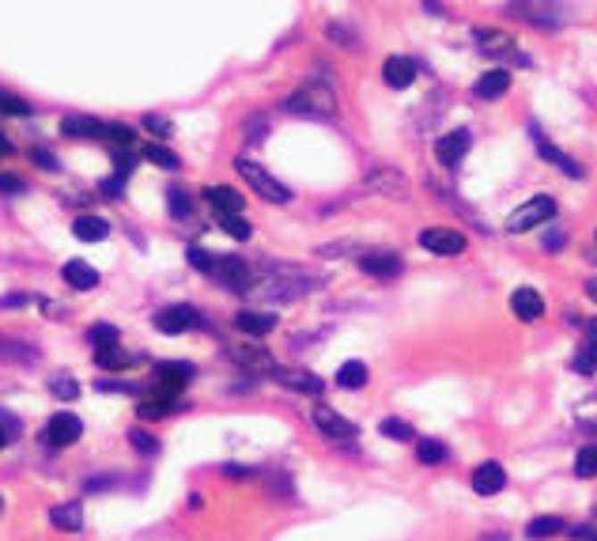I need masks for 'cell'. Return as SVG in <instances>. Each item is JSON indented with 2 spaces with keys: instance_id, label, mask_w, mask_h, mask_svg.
Wrapping results in <instances>:
<instances>
[{
  "instance_id": "6da1fadb",
  "label": "cell",
  "mask_w": 597,
  "mask_h": 541,
  "mask_svg": "<svg viewBox=\"0 0 597 541\" xmlns=\"http://www.w3.org/2000/svg\"><path fill=\"white\" fill-rule=\"evenodd\" d=\"M287 110L292 114H306V118H333L336 114V95L329 84H303L295 95H287Z\"/></svg>"
},
{
  "instance_id": "7a4b0ae2",
  "label": "cell",
  "mask_w": 597,
  "mask_h": 541,
  "mask_svg": "<svg viewBox=\"0 0 597 541\" xmlns=\"http://www.w3.org/2000/svg\"><path fill=\"white\" fill-rule=\"evenodd\" d=\"M193 379V363H159L155 383H152V402L174 405L182 397V387Z\"/></svg>"
},
{
  "instance_id": "3957f363",
  "label": "cell",
  "mask_w": 597,
  "mask_h": 541,
  "mask_svg": "<svg viewBox=\"0 0 597 541\" xmlns=\"http://www.w3.org/2000/svg\"><path fill=\"white\" fill-rule=\"evenodd\" d=\"M235 171H238L242 179H246V182L257 189V197H265V201H272V204H287V201H292V189L280 186V182L272 179V174H269L265 167H257L253 159H238Z\"/></svg>"
},
{
  "instance_id": "277c9868",
  "label": "cell",
  "mask_w": 597,
  "mask_h": 541,
  "mask_svg": "<svg viewBox=\"0 0 597 541\" xmlns=\"http://www.w3.org/2000/svg\"><path fill=\"white\" fill-rule=\"evenodd\" d=\"M552 216H556V201L548 194H537V197H529L526 204H518V209L507 216V231L522 235V231L537 228V224H544V220H552Z\"/></svg>"
},
{
  "instance_id": "5b68a950",
  "label": "cell",
  "mask_w": 597,
  "mask_h": 541,
  "mask_svg": "<svg viewBox=\"0 0 597 541\" xmlns=\"http://www.w3.org/2000/svg\"><path fill=\"white\" fill-rule=\"evenodd\" d=\"M193 326H201V314L193 307H163L155 314V329L167 333V337H182V333H189Z\"/></svg>"
},
{
  "instance_id": "8992f818",
  "label": "cell",
  "mask_w": 597,
  "mask_h": 541,
  "mask_svg": "<svg viewBox=\"0 0 597 541\" xmlns=\"http://www.w3.org/2000/svg\"><path fill=\"white\" fill-rule=\"evenodd\" d=\"M419 246L431 254H443V258H454V254L465 250V235L454 228H427V231H419Z\"/></svg>"
},
{
  "instance_id": "52a82bcc",
  "label": "cell",
  "mask_w": 597,
  "mask_h": 541,
  "mask_svg": "<svg viewBox=\"0 0 597 541\" xmlns=\"http://www.w3.org/2000/svg\"><path fill=\"white\" fill-rule=\"evenodd\" d=\"M212 277L223 284V288H231V292H246L250 284H253V269H250L246 262H242V258H216Z\"/></svg>"
},
{
  "instance_id": "ba28073f",
  "label": "cell",
  "mask_w": 597,
  "mask_h": 541,
  "mask_svg": "<svg viewBox=\"0 0 597 541\" xmlns=\"http://www.w3.org/2000/svg\"><path fill=\"white\" fill-rule=\"evenodd\" d=\"M529 137H534V145H537L541 159H548V163H552V167H560L563 174H568V179H583V163H575L571 155H563V152L552 145V140H548V137L541 133V125H537V121L529 125Z\"/></svg>"
},
{
  "instance_id": "9c48e42d",
  "label": "cell",
  "mask_w": 597,
  "mask_h": 541,
  "mask_svg": "<svg viewBox=\"0 0 597 541\" xmlns=\"http://www.w3.org/2000/svg\"><path fill=\"white\" fill-rule=\"evenodd\" d=\"M311 420H314L318 432L329 436V439H356V424H352L348 417H341L336 409H329V405H314Z\"/></svg>"
},
{
  "instance_id": "30bf717a",
  "label": "cell",
  "mask_w": 597,
  "mask_h": 541,
  "mask_svg": "<svg viewBox=\"0 0 597 541\" xmlns=\"http://www.w3.org/2000/svg\"><path fill=\"white\" fill-rule=\"evenodd\" d=\"M473 145V133L469 129H450L446 137H439V145H435V159H439L443 167H458L465 152Z\"/></svg>"
},
{
  "instance_id": "8fae6325",
  "label": "cell",
  "mask_w": 597,
  "mask_h": 541,
  "mask_svg": "<svg viewBox=\"0 0 597 541\" xmlns=\"http://www.w3.org/2000/svg\"><path fill=\"white\" fill-rule=\"evenodd\" d=\"M477 46L484 57H510V61H518V65H526V57H518L514 38L503 35V30H477Z\"/></svg>"
},
{
  "instance_id": "7c38bea8",
  "label": "cell",
  "mask_w": 597,
  "mask_h": 541,
  "mask_svg": "<svg viewBox=\"0 0 597 541\" xmlns=\"http://www.w3.org/2000/svg\"><path fill=\"white\" fill-rule=\"evenodd\" d=\"M469 485H473L477 496H495V492L507 488V470L499 462H480L469 477Z\"/></svg>"
},
{
  "instance_id": "4fadbf2b",
  "label": "cell",
  "mask_w": 597,
  "mask_h": 541,
  "mask_svg": "<svg viewBox=\"0 0 597 541\" xmlns=\"http://www.w3.org/2000/svg\"><path fill=\"white\" fill-rule=\"evenodd\" d=\"M272 379H277L280 387H287V390H299V394H321L326 390V383L314 375V371H303V368H272Z\"/></svg>"
},
{
  "instance_id": "5bb4252c",
  "label": "cell",
  "mask_w": 597,
  "mask_h": 541,
  "mask_svg": "<svg viewBox=\"0 0 597 541\" xmlns=\"http://www.w3.org/2000/svg\"><path fill=\"white\" fill-rule=\"evenodd\" d=\"M79 436H84V424H79L76 412H57V417H50L46 439H50L54 447H69V443H76Z\"/></svg>"
},
{
  "instance_id": "9a60e30c",
  "label": "cell",
  "mask_w": 597,
  "mask_h": 541,
  "mask_svg": "<svg viewBox=\"0 0 597 541\" xmlns=\"http://www.w3.org/2000/svg\"><path fill=\"white\" fill-rule=\"evenodd\" d=\"M360 269H363L367 277L394 280V277H401V258H397V254H390V250H375V254H363Z\"/></svg>"
},
{
  "instance_id": "2e32d148",
  "label": "cell",
  "mask_w": 597,
  "mask_h": 541,
  "mask_svg": "<svg viewBox=\"0 0 597 541\" xmlns=\"http://www.w3.org/2000/svg\"><path fill=\"white\" fill-rule=\"evenodd\" d=\"M204 201L216 209V216H242V209H246L242 194H238V189H231V186H208L204 189Z\"/></svg>"
},
{
  "instance_id": "e0dca14e",
  "label": "cell",
  "mask_w": 597,
  "mask_h": 541,
  "mask_svg": "<svg viewBox=\"0 0 597 541\" xmlns=\"http://www.w3.org/2000/svg\"><path fill=\"white\" fill-rule=\"evenodd\" d=\"M510 311H514V318H522V322H537L544 314V299L537 288H518L510 295Z\"/></svg>"
},
{
  "instance_id": "ac0fdd59",
  "label": "cell",
  "mask_w": 597,
  "mask_h": 541,
  "mask_svg": "<svg viewBox=\"0 0 597 541\" xmlns=\"http://www.w3.org/2000/svg\"><path fill=\"white\" fill-rule=\"evenodd\" d=\"M507 91H510V72L507 69L484 72L473 84V95H477V99H484V103H492V99H499V95H507Z\"/></svg>"
},
{
  "instance_id": "d6986e66",
  "label": "cell",
  "mask_w": 597,
  "mask_h": 541,
  "mask_svg": "<svg viewBox=\"0 0 597 541\" xmlns=\"http://www.w3.org/2000/svg\"><path fill=\"white\" fill-rule=\"evenodd\" d=\"M507 12L510 15H526V20L537 23V27H560L563 23V12L556 4H510Z\"/></svg>"
},
{
  "instance_id": "ffe728a7",
  "label": "cell",
  "mask_w": 597,
  "mask_h": 541,
  "mask_svg": "<svg viewBox=\"0 0 597 541\" xmlns=\"http://www.w3.org/2000/svg\"><path fill=\"white\" fill-rule=\"evenodd\" d=\"M382 79H386V84H390V87H409L412 84V79H416V65H412V61L409 57H386V65H382Z\"/></svg>"
},
{
  "instance_id": "44dd1931",
  "label": "cell",
  "mask_w": 597,
  "mask_h": 541,
  "mask_svg": "<svg viewBox=\"0 0 597 541\" xmlns=\"http://www.w3.org/2000/svg\"><path fill=\"white\" fill-rule=\"evenodd\" d=\"M235 326L242 333H250V337H265L277 326V314H265V311H238L235 314Z\"/></svg>"
},
{
  "instance_id": "7402d4cb",
  "label": "cell",
  "mask_w": 597,
  "mask_h": 541,
  "mask_svg": "<svg viewBox=\"0 0 597 541\" xmlns=\"http://www.w3.org/2000/svg\"><path fill=\"white\" fill-rule=\"evenodd\" d=\"M61 273H64V284H69V288H76V292H87V288H95V284H99V273H95L87 262H79V258H72L69 265L61 269Z\"/></svg>"
},
{
  "instance_id": "603a6c76",
  "label": "cell",
  "mask_w": 597,
  "mask_h": 541,
  "mask_svg": "<svg viewBox=\"0 0 597 541\" xmlns=\"http://www.w3.org/2000/svg\"><path fill=\"white\" fill-rule=\"evenodd\" d=\"M72 235L79 238V243H103V238L110 235V224L103 216H76Z\"/></svg>"
},
{
  "instance_id": "cb8c5ba5",
  "label": "cell",
  "mask_w": 597,
  "mask_h": 541,
  "mask_svg": "<svg viewBox=\"0 0 597 541\" xmlns=\"http://www.w3.org/2000/svg\"><path fill=\"white\" fill-rule=\"evenodd\" d=\"M235 363H242V368H250V371H269L272 375V353H265V348H257V345H242L235 348Z\"/></svg>"
},
{
  "instance_id": "d4e9b609",
  "label": "cell",
  "mask_w": 597,
  "mask_h": 541,
  "mask_svg": "<svg viewBox=\"0 0 597 541\" xmlns=\"http://www.w3.org/2000/svg\"><path fill=\"white\" fill-rule=\"evenodd\" d=\"M563 530H568V522H563L560 515H541L526 527V537L529 541H548V537H560Z\"/></svg>"
},
{
  "instance_id": "484cf974",
  "label": "cell",
  "mask_w": 597,
  "mask_h": 541,
  "mask_svg": "<svg viewBox=\"0 0 597 541\" xmlns=\"http://www.w3.org/2000/svg\"><path fill=\"white\" fill-rule=\"evenodd\" d=\"M50 522L57 530H79L84 527V507L79 504H57V507H50Z\"/></svg>"
},
{
  "instance_id": "4316f807",
  "label": "cell",
  "mask_w": 597,
  "mask_h": 541,
  "mask_svg": "<svg viewBox=\"0 0 597 541\" xmlns=\"http://www.w3.org/2000/svg\"><path fill=\"white\" fill-rule=\"evenodd\" d=\"M367 379H370V371L363 368L360 360H348V363H341V371H336V387H344V390H363L367 387Z\"/></svg>"
},
{
  "instance_id": "83f0119b",
  "label": "cell",
  "mask_w": 597,
  "mask_h": 541,
  "mask_svg": "<svg viewBox=\"0 0 597 541\" xmlns=\"http://www.w3.org/2000/svg\"><path fill=\"white\" fill-rule=\"evenodd\" d=\"M61 133L64 137H106V125L95 121V118H64Z\"/></svg>"
},
{
  "instance_id": "f1b7e54d",
  "label": "cell",
  "mask_w": 597,
  "mask_h": 541,
  "mask_svg": "<svg viewBox=\"0 0 597 541\" xmlns=\"http://www.w3.org/2000/svg\"><path fill=\"white\" fill-rule=\"evenodd\" d=\"M416 458L424 466H439V462H446V443H439V439H419L416 443Z\"/></svg>"
},
{
  "instance_id": "f546056e",
  "label": "cell",
  "mask_w": 597,
  "mask_h": 541,
  "mask_svg": "<svg viewBox=\"0 0 597 541\" xmlns=\"http://www.w3.org/2000/svg\"><path fill=\"white\" fill-rule=\"evenodd\" d=\"M144 159L155 163V167H163V171H178L182 167V159L174 155L170 148H163V145H144Z\"/></svg>"
},
{
  "instance_id": "4dcf8cb0",
  "label": "cell",
  "mask_w": 597,
  "mask_h": 541,
  "mask_svg": "<svg viewBox=\"0 0 597 541\" xmlns=\"http://www.w3.org/2000/svg\"><path fill=\"white\" fill-rule=\"evenodd\" d=\"M95 360H99V368H106V371H125V368L137 363V356H125V353H118V348H103Z\"/></svg>"
},
{
  "instance_id": "1f68e13d",
  "label": "cell",
  "mask_w": 597,
  "mask_h": 541,
  "mask_svg": "<svg viewBox=\"0 0 597 541\" xmlns=\"http://www.w3.org/2000/svg\"><path fill=\"white\" fill-rule=\"evenodd\" d=\"M575 477H597V443L575 454Z\"/></svg>"
},
{
  "instance_id": "d6a6232c",
  "label": "cell",
  "mask_w": 597,
  "mask_h": 541,
  "mask_svg": "<svg viewBox=\"0 0 597 541\" xmlns=\"http://www.w3.org/2000/svg\"><path fill=\"white\" fill-rule=\"evenodd\" d=\"M91 341H95V348H114L118 345V329L114 326H106V322H99V326H91Z\"/></svg>"
},
{
  "instance_id": "836d02e7",
  "label": "cell",
  "mask_w": 597,
  "mask_h": 541,
  "mask_svg": "<svg viewBox=\"0 0 597 541\" xmlns=\"http://www.w3.org/2000/svg\"><path fill=\"white\" fill-rule=\"evenodd\" d=\"M216 220H220V228L228 231L231 238H250V235H253V228H250L242 216H216Z\"/></svg>"
},
{
  "instance_id": "e575fe53",
  "label": "cell",
  "mask_w": 597,
  "mask_h": 541,
  "mask_svg": "<svg viewBox=\"0 0 597 541\" xmlns=\"http://www.w3.org/2000/svg\"><path fill=\"white\" fill-rule=\"evenodd\" d=\"M382 436H390V439H401V443H409V439H412V424L397 420V417H386V420H382Z\"/></svg>"
},
{
  "instance_id": "d590c367",
  "label": "cell",
  "mask_w": 597,
  "mask_h": 541,
  "mask_svg": "<svg viewBox=\"0 0 597 541\" xmlns=\"http://www.w3.org/2000/svg\"><path fill=\"white\" fill-rule=\"evenodd\" d=\"M129 443H133V447H137L140 454H159V439L148 436L144 428H133V432H129Z\"/></svg>"
},
{
  "instance_id": "8d00e7d4",
  "label": "cell",
  "mask_w": 597,
  "mask_h": 541,
  "mask_svg": "<svg viewBox=\"0 0 597 541\" xmlns=\"http://www.w3.org/2000/svg\"><path fill=\"white\" fill-rule=\"evenodd\" d=\"M575 371H578V375H593V371H597V345L578 348V356H575Z\"/></svg>"
},
{
  "instance_id": "74e56055",
  "label": "cell",
  "mask_w": 597,
  "mask_h": 541,
  "mask_svg": "<svg viewBox=\"0 0 597 541\" xmlns=\"http://www.w3.org/2000/svg\"><path fill=\"white\" fill-rule=\"evenodd\" d=\"M0 114H12V118H27V114H30V106H27L23 99H15V95L0 91Z\"/></svg>"
},
{
  "instance_id": "f35d334b",
  "label": "cell",
  "mask_w": 597,
  "mask_h": 541,
  "mask_svg": "<svg viewBox=\"0 0 597 541\" xmlns=\"http://www.w3.org/2000/svg\"><path fill=\"white\" fill-rule=\"evenodd\" d=\"M189 265L197 269V273H208L212 277V269H216V258L208 250H201V246H189Z\"/></svg>"
},
{
  "instance_id": "ab89813d",
  "label": "cell",
  "mask_w": 597,
  "mask_h": 541,
  "mask_svg": "<svg viewBox=\"0 0 597 541\" xmlns=\"http://www.w3.org/2000/svg\"><path fill=\"white\" fill-rule=\"evenodd\" d=\"M54 394L64 397V402H76V397H79L76 379H69V375H64V379H54Z\"/></svg>"
},
{
  "instance_id": "60d3db41",
  "label": "cell",
  "mask_w": 597,
  "mask_h": 541,
  "mask_svg": "<svg viewBox=\"0 0 597 541\" xmlns=\"http://www.w3.org/2000/svg\"><path fill=\"white\" fill-rule=\"evenodd\" d=\"M174 405H163V402H144L140 409H137V417H144V420H159V417H167Z\"/></svg>"
},
{
  "instance_id": "b9f144b4",
  "label": "cell",
  "mask_w": 597,
  "mask_h": 541,
  "mask_svg": "<svg viewBox=\"0 0 597 541\" xmlns=\"http://www.w3.org/2000/svg\"><path fill=\"white\" fill-rule=\"evenodd\" d=\"M167 201H170V216H189V197L182 194V189H170Z\"/></svg>"
},
{
  "instance_id": "7bdbcfd3",
  "label": "cell",
  "mask_w": 597,
  "mask_h": 541,
  "mask_svg": "<svg viewBox=\"0 0 597 541\" xmlns=\"http://www.w3.org/2000/svg\"><path fill=\"white\" fill-rule=\"evenodd\" d=\"M106 140H118L121 148H129L133 145V129L129 125H106Z\"/></svg>"
},
{
  "instance_id": "ee69618b",
  "label": "cell",
  "mask_w": 597,
  "mask_h": 541,
  "mask_svg": "<svg viewBox=\"0 0 597 541\" xmlns=\"http://www.w3.org/2000/svg\"><path fill=\"white\" fill-rule=\"evenodd\" d=\"M30 159H35L38 167H46V171H61L57 155H54V152H46V148H30Z\"/></svg>"
},
{
  "instance_id": "f6af8a7d",
  "label": "cell",
  "mask_w": 597,
  "mask_h": 541,
  "mask_svg": "<svg viewBox=\"0 0 597 541\" xmlns=\"http://www.w3.org/2000/svg\"><path fill=\"white\" fill-rule=\"evenodd\" d=\"M30 299H35V295H27V292H12V295H0V307H4V311L30 307Z\"/></svg>"
},
{
  "instance_id": "bcb514c9",
  "label": "cell",
  "mask_w": 597,
  "mask_h": 541,
  "mask_svg": "<svg viewBox=\"0 0 597 541\" xmlns=\"http://www.w3.org/2000/svg\"><path fill=\"white\" fill-rule=\"evenodd\" d=\"M27 182L15 179V174H0V194H23Z\"/></svg>"
},
{
  "instance_id": "7dc6e473",
  "label": "cell",
  "mask_w": 597,
  "mask_h": 541,
  "mask_svg": "<svg viewBox=\"0 0 597 541\" xmlns=\"http://www.w3.org/2000/svg\"><path fill=\"white\" fill-rule=\"evenodd\" d=\"M144 125H148L152 133H163V137L170 133V121H167V118H159V114H148V118H144Z\"/></svg>"
},
{
  "instance_id": "c3c4849f",
  "label": "cell",
  "mask_w": 597,
  "mask_h": 541,
  "mask_svg": "<svg viewBox=\"0 0 597 541\" xmlns=\"http://www.w3.org/2000/svg\"><path fill=\"white\" fill-rule=\"evenodd\" d=\"M329 38H336V42H344V46H356V38L348 35V30L341 27V23H329Z\"/></svg>"
},
{
  "instance_id": "681fc988",
  "label": "cell",
  "mask_w": 597,
  "mask_h": 541,
  "mask_svg": "<svg viewBox=\"0 0 597 541\" xmlns=\"http://www.w3.org/2000/svg\"><path fill=\"white\" fill-rule=\"evenodd\" d=\"M265 129H269L265 118H253V121L246 125V137H250V140H261V137H265Z\"/></svg>"
},
{
  "instance_id": "f907efd6",
  "label": "cell",
  "mask_w": 597,
  "mask_h": 541,
  "mask_svg": "<svg viewBox=\"0 0 597 541\" xmlns=\"http://www.w3.org/2000/svg\"><path fill=\"white\" fill-rule=\"evenodd\" d=\"M121 189H125V174H118V179H110V182H103V194H106V197H118V194H121Z\"/></svg>"
},
{
  "instance_id": "816d5d0a",
  "label": "cell",
  "mask_w": 597,
  "mask_h": 541,
  "mask_svg": "<svg viewBox=\"0 0 597 541\" xmlns=\"http://www.w3.org/2000/svg\"><path fill=\"white\" fill-rule=\"evenodd\" d=\"M563 243H568V235H563V231H556V228H552V231H548V238H544V250H560Z\"/></svg>"
},
{
  "instance_id": "f5cc1de1",
  "label": "cell",
  "mask_w": 597,
  "mask_h": 541,
  "mask_svg": "<svg viewBox=\"0 0 597 541\" xmlns=\"http://www.w3.org/2000/svg\"><path fill=\"white\" fill-rule=\"evenodd\" d=\"M223 473H228L231 481H246V477H250L253 470H250V466H223Z\"/></svg>"
},
{
  "instance_id": "db71d44e",
  "label": "cell",
  "mask_w": 597,
  "mask_h": 541,
  "mask_svg": "<svg viewBox=\"0 0 597 541\" xmlns=\"http://www.w3.org/2000/svg\"><path fill=\"white\" fill-rule=\"evenodd\" d=\"M571 534H575V541H597V534H593V527H575Z\"/></svg>"
},
{
  "instance_id": "11a10c76",
  "label": "cell",
  "mask_w": 597,
  "mask_h": 541,
  "mask_svg": "<svg viewBox=\"0 0 597 541\" xmlns=\"http://www.w3.org/2000/svg\"><path fill=\"white\" fill-rule=\"evenodd\" d=\"M114 481H110V477H99V481H87V492H103V488H110Z\"/></svg>"
},
{
  "instance_id": "9f6ffc18",
  "label": "cell",
  "mask_w": 597,
  "mask_h": 541,
  "mask_svg": "<svg viewBox=\"0 0 597 541\" xmlns=\"http://www.w3.org/2000/svg\"><path fill=\"white\" fill-rule=\"evenodd\" d=\"M586 295H590L593 304H597V277H590V280H586Z\"/></svg>"
},
{
  "instance_id": "6f0895ef",
  "label": "cell",
  "mask_w": 597,
  "mask_h": 541,
  "mask_svg": "<svg viewBox=\"0 0 597 541\" xmlns=\"http://www.w3.org/2000/svg\"><path fill=\"white\" fill-rule=\"evenodd\" d=\"M586 333H590V345H597V318H593V322H586Z\"/></svg>"
},
{
  "instance_id": "680465c9",
  "label": "cell",
  "mask_w": 597,
  "mask_h": 541,
  "mask_svg": "<svg viewBox=\"0 0 597 541\" xmlns=\"http://www.w3.org/2000/svg\"><path fill=\"white\" fill-rule=\"evenodd\" d=\"M480 541H507V534H484Z\"/></svg>"
},
{
  "instance_id": "91938a15",
  "label": "cell",
  "mask_w": 597,
  "mask_h": 541,
  "mask_svg": "<svg viewBox=\"0 0 597 541\" xmlns=\"http://www.w3.org/2000/svg\"><path fill=\"white\" fill-rule=\"evenodd\" d=\"M0 155H12V145H8L4 137H0Z\"/></svg>"
},
{
  "instance_id": "94428289",
  "label": "cell",
  "mask_w": 597,
  "mask_h": 541,
  "mask_svg": "<svg viewBox=\"0 0 597 541\" xmlns=\"http://www.w3.org/2000/svg\"><path fill=\"white\" fill-rule=\"evenodd\" d=\"M4 443H8V432H4V428H0V447H4Z\"/></svg>"
}]
</instances>
